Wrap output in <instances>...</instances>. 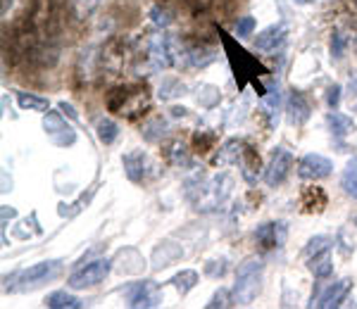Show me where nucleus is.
Listing matches in <instances>:
<instances>
[{"label": "nucleus", "mask_w": 357, "mask_h": 309, "mask_svg": "<svg viewBox=\"0 0 357 309\" xmlns=\"http://www.w3.org/2000/svg\"><path fill=\"white\" fill-rule=\"evenodd\" d=\"M243 143L241 141H227L222 145L220 154H217V164H229V162H238L241 154H243Z\"/></svg>", "instance_id": "393cba45"}, {"label": "nucleus", "mask_w": 357, "mask_h": 309, "mask_svg": "<svg viewBox=\"0 0 357 309\" xmlns=\"http://www.w3.org/2000/svg\"><path fill=\"white\" fill-rule=\"evenodd\" d=\"M286 112H289V122L293 127H303L310 119V112H312V105L305 98V93L301 90H291L289 100H286Z\"/></svg>", "instance_id": "f8f14e48"}, {"label": "nucleus", "mask_w": 357, "mask_h": 309, "mask_svg": "<svg viewBox=\"0 0 357 309\" xmlns=\"http://www.w3.org/2000/svg\"><path fill=\"white\" fill-rule=\"evenodd\" d=\"M341 188L348 198L357 200V157L350 159L348 167H345L343 176H341Z\"/></svg>", "instance_id": "4be33fe9"}, {"label": "nucleus", "mask_w": 357, "mask_h": 309, "mask_svg": "<svg viewBox=\"0 0 357 309\" xmlns=\"http://www.w3.org/2000/svg\"><path fill=\"white\" fill-rule=\"evenodd\" d=\"M324 250H331V240L326 236H314L307 243V248H305V255H307V260H310L312 255H319V253H324Z\"/></svg>", "instance_id": "c756f323"}, {"label": "nucleus", "mask_w": 357, "mask_h": 309, "mask_svg": "<svg viewBox=\"0 0 357 309\" xmlns=\"http://www.w3.org/2000/svg\"><path fill=\"white\" fill-rule=\"evenodd\" d=\"M353 224H355V226H357V216H355V219H353Z\"/></svg>", "instance_id": "37998d69"}, {"label": "nucleus", "mask_w": 357, "mask_h": 309, "mask_svg": "<svg viewBox=\"0 0 357 309\" xmlns=\"http://www.w3.org/2000/svg\"><path fill=\"white\" fill-rule=\"evenodd\" d=\"M336 243H338V250H341V253H343L345 257L355 253V240H350V238H348V233H345V231H338Z\"/></svg>", "instance_id": "72a5a7b5"}, {"label": "nucleus", "mask_w": 357, "mask_h": 309, "mask_svg": "<svg viewBox=\"0 0 357 309\" xmlns=\"http://www.w3.org/2000/svg\"><path fill=\"white\" fill-rule=\"evenodd\" d=\"M224 48L229 50V57H231V65H234V72H236V79H238L241 84L245 81L248 77H252L250 72H255V70H260V65H257L255 60H252L250 55L245 53L241 45H236L231 38H224Z\"/></svg>", "instance_id": "9d476101"}, {"label": "nucleus", "mask_w": 357, "mask_h": 309, "mask_svg": "<svg viewBox=\"0 0 357 309\" xmlns=\"http://www.w3.org/2000/svg\"><path fill=\"white\" fill-rule=\"evenodd\" d=\"M8 216H15V209L3 207V224H5V221H8Z\"/></svg>", "instance_id": "a19ab883"}, {"label": "nucleus", "mask_w": 357, "mask_h": 309, "mask_svg": "<svg viewBox=\"0 0 357 309\" xmlns=\"http://www.w3.org/2000/svg\"><path fill=\"white\" fill-rule=\"evenodd\" d=\"M195 148H198V152H207L210 150V145L215 143V136L212 134H207V136H200V134H195Z\"/></svg>", "instance_id": "4c0bfd02"}, {"label": "nucleus", "mask_w": 357, "mask_h": 309, "mask_svg": "<svg viewBox=\"0 0 357 309\" xmlns=\"http://www.w3.org/2000/svg\"><path fill=\"white\" fill-rule=\"evenodd\" d=\"M107 107L110 112L126 114V117H136L138 112H143L148 107V90L141 86H122L114 88L107 98Z\"/></svg>", "instance_id": "20e7f679"}, {"label": "nucleus", "mask_w": 357, "mask_h": 309, "mask_svg": "<svg viewBox=\"0 0 357 309\" xmlns=\"http://www.w3.org/2000/svg\"><path fill=\"white\" fill-rule=\"evenodd\" d=\"M291 167H293V152L284 145L274 148L272 154H269L267 167H264V183L269 188L281 186L286 181V176H289Z\"/></svg>", "instance_id": "0eeeda50"}, {"label": "nucleus", "mask_w": 357, "mask_h": 309, "mask_svg": "<svg viewBox=\"0 0 357 309\" xmlns=\"http://www.w3.org/2000/svg\"><path fill=\"white\" fill-rule=\"evenodd\" d=\"M355 3H357V0H355Z\"/></svg>", "instance_id": "c03bdc74"}, {"label": "nucleus", "mask_w": 357, "mask_h": 309, "mask_svg": "<svg viewBox=\"0 0 357 309\" xmlns=\"http://www.w3.org/2000/svg\"><path fill=\"white\" fill-rule=\"evenodd\" d=\"M96 134H98V138H100V143H105V145H110V143L117 141V136H119V127L112 122L110 117H100L96 122Z\"/></svg>", "instance_id": "5701e85b"}, {"label": "nucleus", "mask_w": 357, "mask_h": 309, "mask_svg": "<svg viewBox=\"0 0 357 309\" xmlns=\"http://www.w3.org/2000/svg\"><path fill=\"white\" fill-rule=\"evenodd\" d=\"M279 102H281L279 86H272V88L267 90V95H264V100H262V110L269 117V124H272V127L276 124V112H279Z\"/></svg>", "instance_id": "a878e982"}, {"label": "nucleus", "mask_w": 357, "mask_h": 309, "mask_svg": "<svg viewBox=\"0 0 357 309\" xmlns=\"http://www.w3.org/2000/svg\"><path fill=\"white\" fill-rule=\"evenodd\" d=\"M98 3H100V0H72V5H74V10H77L79 17L89 15Z\"/></svg>", "instance_id": "c9c22d12"}, {"label": "nucleus", "mask_w": 357, "mask_h": 309, "mask_svg": "<svg viewBox=\"0 0 357 309\" xmlns=\"http://www.w3.org/2000/svg\"><path fill=\"white\" fill-rule=\"evenodd\" d=\"M286 33H289V29L284 24H274V26L264 29L260 36L255 38V48L262 50V53H274V50L286 41Z\"/></svg>", "instance_id": "4468645a"}, {"label": "nucleus", "mask_w": 357, "mask_h": 309, "mask_svg": "<svg viewBox=\"0 0 357 309\" xmlns=\"http://www.w3.org/2000/svg\"><path fill=\"white\" fill-rule=\"evenodd\" d=\"M17 102H20L22 110H31V112L48 110V100L38 98V95H31V93H17Z\"/></svg>", "instance_id": "bb28decb"}, {"label": "nucleus", "mask_w": 357, "mask_h": 309, "mask_svg": "<svg viewBox=\"0 0 357 309\" xmlns=\"http://www.w3.org/2000/svg\"><path fill=\"white\" fill-rule=\"evenodd\" d=\"M227 260H220V262H207V267H205V274L207 276H212V278H222L224 274H227Z\"/></svg>", "instance_id": "2f4dec72"}, {"label": "nucleus", "mask_w": 357, "mask_h": 309, "mask_svg": "<svg viewBox=\"0 0 357 309\" xmlns=\"http://www.w3.org/2000/svg\"><path fill=\"white\" fill-rule=\"evenodd\" d=\"M60 110L65 112V114H69L72 119L77 117V112H74V110H72V105H67V102H60Z\"/></svg>", "instance_id": "ea45409f"}, {"label": "nucleus", "mask_w": 357, "mask_h": 309, "mask_svg": "<svg viewBox=\"0 0 357 309\" xmlns=\"http://www.w3.org/2000/svg\"><path fill=\"white\" fill-rule=\"evenodd\" d=\"M153 19H155V24H169V19H167V15H165V13H160L158 8L153 10Z\"/></svg>", "instance_id": "58836bf2"}, {"label": "nucleus", "mask_w": 357, "mask_h": 309, "mask_svg": "<svg viewBox=\"0 0 357 309\" xmlns=\"http://www.w3.org/2000/svg\"><path fill=\"white\" fill-rule=\"evenodd\" d=\"M341 93H343V88L338 84L329 86V90H326V105H329L331 110H336V107L341 105Z\"/></svg>", "instance_id": "f704fd0d"}, {"label": "nucleus", "mask_w": 357, "mask_h": 309, "mask_svg": "<svg viewBox=\"0 0 357 309\" xmlns=\"http://www.w3.org/2000/svg\"><path fill=\"white\" fill-rule=\"evenodd\" d=\"M129 307H160L162 305V293L155 281H136L122 288Z\"/></svg>", "instance_id": "423d86ee"}, {"label": "nucleus", "mask_w": 357, "mask_h": 309, "mask_svg": "<svg viewBox=\"0 0 357 309\" xmlns=\"http://www.w3.org/2000/svg\"><path fill=\"white\" fill-rule=\"evenodd\" d=\"M45 305L53 307V309H79L84 307V302L79 300V297L69 295L67 290H57V293H50L48 297H45Z\"/></svg>", "instance_id": "aec40b11"}, {"label": "nucleus", "mask_w": 357, "mask_h": 309, "mask_svg": "<svg viewBox=\"0 0 357 309\" xmlns=\"http://www.w3.org/2000/svg\"><path fill=\"white\" fill-rule=\"evenodd\" d=\"M62 271V262L60 260H50V262H38V264L24 269V271H15L10 278H5V283H20L17 290H33L38 285L53 281L57 274Z\"/></svg>", "instance_id": "7ed1b4c3"}, {"label": "nucleus", "mask_w": 357, "mask_h": 309, "mask_svg": "<svg viewBox=\"0 0 357 309\" xmlns=\"http://www.w3.org/2000/svg\"><path fill=\"white\" fill-rule=\"evenodd\" d=\"M348 107L350 112L357 114V72L350 74V81H348Z\"/></svg>", "instance_id": "473e14b6"}, {"label": "nucleus", "mask_w": 357, "mask_h": 309, "mask_svg": "<svg viewBox=\"0 0 357 309\" xmlns=\"http://www.w3.org/2000/svg\"><path fill=\"white\" fill-rule=\"evenodd\" d=\"M167 157H169V162L174 164V167H191L193 164L191 154H188L186 145H183L181 141H174L167 145Z\"/></svg>", "instance_id": "412c9836"}, {"label": "nucleus", "mask_w": 357, "mask_h": 309, "mask_svg": "<svg viewBox=\"0 0 357 309\" xmlns=\"http://www.w3.org/2000/svg\"><path fill=\"white\" fill-rule=\"evenodd\" d=\"M183 90H186V86H183L181 81H176V79H167V81L160 86V98L169 100V98H174V95H181Z\"/></svg>", "instance_id": "cd10ccee"}, {"label": "nucleus", "mask_w": 357, "mask_h": 309, "mask_svg": "<svg viewBox=\"0 0 357 309\" xmlns=\"http://www.w3.org/2000/svg\"><path fill=\"white\" fill-rule=\"evenodd\" d=\"M286 238H289V226H286V221H267V224L257 226V231H255L257 245L264 250L284 248Z\"/></svg>", "instance_id": "6e6552de"}, {"label": "nucleus", "mask_w": 357, "mask_h": 309, "mask_svg": "<svg viewBox=\"0 0 357 309\" xmlns=\"http://www.w3.org/2000/svg\"><path fill=\"white\" fill-rule=\"evenodd\" d=\"M122 164H124V171H126V176H129V181L141 183L148 176V157L141 150L126 152Z\"/></svg>", "instance_id": "2eb2a0df"}, {"label": "nucleus", "mask_w": 357, "mask_h": 309, "mask_svg": "<svg viewBox=\"0 0 357 309\" xmlns=\"http://www.w3.org/2000/svg\"><path fill=\"white\" fill-rule=\"evenodd\" d=\"M326 124H329L331 134L336 136V138H345V136H350L355 131V122L348 117V114L331 112L329 117H326Z\"/></svg>", "instance_id": "f3484780"}, {"label": "nucleus", "mask_w": 357, "mask_h": 309, "mask_svg": "<svg viewBox=\"0 0 357 309\" xmlns=\"http://www.w3.org/2000/svg\"><path fill=\"white\" fill-rule=\"evenodd\" d=\"M298 3H312V0H298Z\"/></svg>", "instance_id": "79ce46f5"}, {"label": "nucleus", "mask_w": 357, "mask_h": 309, "mask_svg": "<svg viewBox=\"0 0 357 309\" xmlns=\"http://www.w3.org/2000/svg\"><path fill=\"white\" fill-rule=\"evenodd\" d=\"M262 274L264 264L257 257H248L243 264H238L236 271V285H234V305H250L262 288Z\"/></svg>", "instance_id": "f03ea898"}, {"label": "nucleus", "mask_w": 357, "mask_h": 309, "mask_svg": "<svg viewBox=\"0 0 357 309\" xmlns=\"http://www.w3.org/2000/svg\"><path fill=\"white\" fill-rule=\"evenodd\" d=\"M234 305V293L227 288H220L215 295H212V300L207 302V309H217V307H231Z\"/></svg>", "instance_id": "c85d7f7f"}, {"label": "nucleus", "mask_w": 357, "mask_h": 309, "mask_svg": "<svg viewBox=\"0 0 357 309\" xmlns=\"http://www.w3.org/2000/svg\"><path fill=\"white\" fill-rule=\"evenodd\" d=\"M169 283L174 285L181 295H186V293H191L195 288V283H198V274H195L193 269H183V271H178L176 276H172Z\"/></svg>", "instance_id": "b1692460"}, {"label": "nucleus", "mask_w": 357, "mask_h": 309, "mask_svg": "<svg viewBox=\"0 0 357 309\" xmlns=\"http://www.w3.org/2000/svg\"><path fill=\"white\" fill-rule=\"evenodd\" d=\"M112 271V262L110 260H96L89 262L86 267L77 269V271L69 276L67 285L74 290H82V288H91V285H98L107 278V274Z\"/></svg>", "instance_id": "39448f33"}, {"label": "nucleus", "mask_w": 357, "mask_h": 309, "mask_svg": "<svg viewBox=\"0 0 357 309\" xmlns=\"http://www.w3.org/2000/svg\"><path fill=\"white\" fill-rule=\"evenodd\" d=\"M310 271L314 274L317 278H329L333 274V260H331V250H324L319 255L310 257Z\"/></svg>", "instance_id": "a211bd4d"}, {"label": "nucleus", "mask_w": 357, "mask_h": 309, "mask_svg": "<svg viewBox=\"0 0 357 309\" xmlns=\"http://www.w3.org/2000/svg\"><path fill=\"white\" fill-rule=\"evenodd\" d=\"M229 193H231V176L229 174L215 176L210 181H203V176H200V179L186 183V198L191 200L198 212L217 209L227 200Z\"/></svg>", "instance_id": "f257e3e1"}, {"label": "nucleus", "mask_w": 357, "mask_h": 309, "mask_svg": "<svg viewBox=\"0 0 357 309\" xmlns=\"http://www.w3.org/2000/svg\"><path fill=\"white\" fill-rule=\"evenodd\" d=\"M326 203H329V200H326V193H324V188H319V186L305 188L303 196H301V205L305 212H321L326 207Z\"/></svg>", "instance_id": "dca6fc26"}, {"label": "nucleus", "mask_w": 357, "mask_h": 309, "mask_svg": "<svg viewBox=\"0 0 357 309\" xmlns=\"http://www.w3.org/2000/svg\"><path fill=\"white\" fill-rule=\"evenodd\" d=\"M43 129H45V134L53 138L55 145H72V143L77 141L72 127H67V122L62 119V114H57V112L45 114V117H43Z\"/></svg>", "instance_id": "9b49d317"}, {"label": "nucleus", "mask_w": 357, "mask_h": 309, "mask_svg": "<svg viewBox=\"0 0 357 309\" xmlns=\"http://www.w3.org/2000/svg\"><path fill=\"white\" fill-rule=\"evenodd\" d=\"M350 290H353V281H350V278H341V281H336L333 285H329V288L321 293V297H319V302H317V305L324 307V309L341 307Z\"/></svg>", "instance_id": "ddd939ff"}, {"label": "nucleus", "mask_w": 357, "mask_h": 309, "mask_svg": "<svg viewBox=\"0 0 357 309\" xmlns=\"http://www.w3.org/2000/svg\"><path fill=\"white\" fill-rule=\"evenodd\" d=\"M241 167H243V176L248 183L257 181V171H260V154H257L252 148H243V154H241Z\"/></svg>", "instance_id": "6ab92c4d"}, {"label": "nucleus", "mask_w": 357, "mask_h": 309, "mask_svg": "<svg viewBox=\"0 0 357 309\" xmlns=\"http://www.w3.org/2000/svg\"><path fill=\"white\" fill-rule=\"evenodd\" d=\"M255 31V19L252 17H241L238 24H236V36L243 38V36H250Z\"/></svg>", "instance_id": "7c9ffc66"}, {"label": "nucleus", "mask_w": 357, "mask_h": 309, "mask_svg": "<svg viewBox=\"0 0 357 309\" xmlns=\"http://www.w3.org/2000/svg\"><path fill=\"white\" fill-rule=\"evenodd\" d=\"M331 169H333L331 159L324 157V154H317V152L305 154L301 159V164H298V174H301V179H305V181L326 179V176L331 174Z\"/></svg>", "instance_id": "1a4fd4ad"}, {"label": "nucleus", "mask_w": 357, "mask_h": 309, "mask_svg": "<svg viewBox=\"0 0 357 309\" xmlns=\"http://www.w3.org/2000/svg\"><path fill=\"white\" fill-rule=\"evenodd\" d=\"M343 50H345V38H343V33L336 31L331 36V55L338 60V57H343Z\"/></svg>", "instance_id": "e433bc0d"}]
</instances>
